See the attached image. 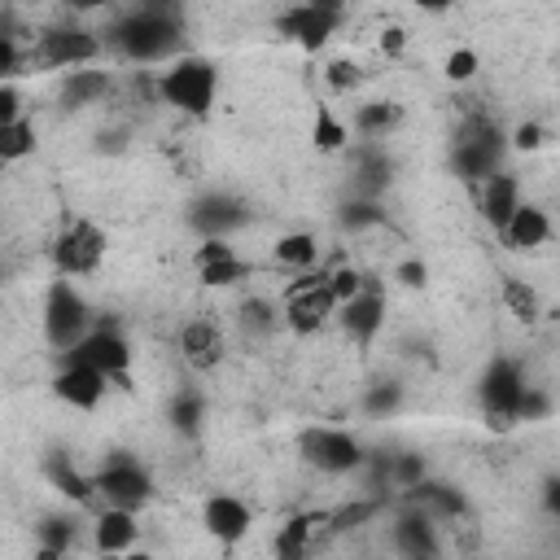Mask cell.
Instances as JSON below:
<instances>
[{"instance_id": "f546056e", "label": "cell", "mask_w": 560, "mask_h": 560, "mask_svg": "<svg viewBox=\"0 0 560 560\" xmlns=\"http://www.w3.org/2000/svg\"><path fill=\"white\" fill-rule=\"evenodd\" d=\"M166 420H171L175 433L197 438L201 424H206V394H201V389H179V394L171 398V407H166Z\"/></svg>"}, {"instance_id": "bcb514c9", "label": "cell", "mask_w": 560, "mask_h": 560, "mask_svg": "<svg viewBox=\"0 0 560 560\" xmlns=\"http://www.w3.org/2000/svg\"><path fill=\"white\" fill-rule=\"evenodd\" d=\"M394 280H398V284H407V289H424L429 267H424L420 258H407V262H398V267H394Z\"/></svg>"}, {"instance_id": "f907efd6", "label": "cell", "mask_w": 560, "mask_h": 560, "mask_svg": "<svg viewBox=\"0 0 560 560\" xmlns=\"http://www.w3.org/2000/svg\"><path fill=\"white\" fill-rule=\"evenodd\" d=\"M542 508H547V516H560V477L542 481Z\"/></svg>"}, {"instance_id": "7c38bea8", "label": "cell", "mask_w": 560, "mask_h": 560, "mask_svg": "<svg viewBox=\"0 0 560 560\" xmlns=\"http://www.w3.org/2000/svg\"><path fill=\"white\" fill-rule=\"evenodd\" d=\"M337 302L328 293V280L324 284H306V289H284V311H280V324L293 332V337H311L319 332L328 319H332Z\"/></svg>"}, {"instance_id": "4316f807", "label": "cell", "mask_w": 560, "mask_h": 560, "mask_svg": "<svg viewBox=\"0 0 560 560\" xmlns=\"http://www.w3.org/2000/svg\"><path fill=\"white\" fill-rule=\"evenodd\" d=\"M402 118H407V114H402L398 101H363L346 127H350V136H359V140H385V136H394V131L402 127Z\"/></svg>"}, {"instance_id": "d6a6232c", "label": "cell", "mask_w": 560, "mask_h": 560, "mask_svg": "<svg viewBox=\"0 0 560 560\" xmlns=\"http://www.w3.org/2000/svg\"><path fill=\"white\" fill-rule=\"evenodd\" d=\"M35 144H39L35 122H26V118L0 122V162H22V158L35 153Z\"/></svg>"}, {"instance_id": "7bdbcfd3", "label": "cell", "mask_w": 560, "mask_h": 560, "mask_svg": "<svg viewBox=\"0 0 560 560\" xmlns=\"http://www.w3.org/2000/svg\"><path fill=\"white\" fill-rule=\"evenodd\" d=\"M442 70H446V79H451V83H468V79L481 70V61H477V52H472V48H455V52L446 57V66H442Z\"/></svg>"}, {"instance_id": "603a6c76", "label": "cell", "mask_w": 560, "mask_h": 560, "mask_svg": "<svg viewBox=\"0 0 560 560\" xmlns=\"http://www.w3.org/2000/svg\"><path fill=\"white\" fill-rule=\"evenodd\" d=\"M385 512H389V499L385 494H354V499L328 508L319 529H324V538H341V534H354V529H363L368 521H376Z\"/></svg>"}, {"instance_id": "f6af8a7d", "label": "cell", "mask_w": 560, "mask_h": 560, "mask_svg": "<svg viewBox=\"0 0 560 560\" xmlns=\"http://www.w3.org/2000/svg\"><path fill=\"white\" fill-rule=\"evenodd\" d=\"M542 144H547V127L534 122V118L512 131V149H521V153H534V149H542Z\"/></svg>"}, {"instance_id": "cb8c5ba5", "label": "cell", "mask_w": 560, "mask_h": 560, "mask_svg": "<svg viewBox=\"0 0 560 560\" xmlns=\"http://www.w3.org/2000/svg\"><path fill=\"white\" fill-rule=\"evenodd\" d=\"M136 534H140V525H136V512H131V508L105 503V508L96 512V521H92V547L105 551V556L131 551V547H136Z\"/></svg>"}, {"instance_id": "b9f144b4", "label": "cell", "mask_w": 560, "mask_h": 560, "mask_svg": "<svg viewBox=\"0 0 560 560\" xmlns=\"http://www.w3.org/2000/svg\"><path fill=\"white\" fill-rule=\"evenodd\" d=\"M324 83L332 88V92H354L359 83H363V70L354 66V61H328V70H324Z\"/></svg>"}, {"instance_id": "6da1fadb", "label": "cell", "mask_w": 560, "mask_h": 560, "mask_svg": "<svg viewBox=\"0 0 560 560\" xmlns=\"http://www.w3.org/2000/svg\"><path fill=\"white\" fill-rule=\"evenodd\" d=\"M105 44L127 57V61H171L184 48V18H162V13H144V9H127L109 22Z\"/></svg>"}, {"instance_id": "e0dca14e", "label": "cell", "mask_w": 560, "mask_h": 560, "mask_svg": "<svg viewBox=\"0 0 560 560\" xmlns=\"http://www.w3.org/2000/svg\"><path fill=\"white\" fill-rule=\"evenodd\" d=\"M245 219H249V210H245V201L232 197V192H206V197H197V201L188 206V228H197L201 236H228V232H236Z\"/></svg>"}, {"instance_id": "52a82bcc", "label": "cell", "mask_w": 560, "mask_h": 560, "mask_svg": "<svg viewBox=\"0 0 560 560\" xmlns=\"http://www.w3.org/2000/svg\"><path fill=\"white\" fill-rule=\"evenodd\" d=\"M363 451L368 446L350 429H337V424H311L298 433V455L324 477H350L359 468Z\"/></svg>"}, {"instance_id": "d4e9b609", "label": "cell", "mask_w": 560, "mask_h": 560, "mask_svg": "<svg viewBox=\"0 0 560 560\" xmlns=\"http://www.w3.org/2000/svg\"><path fill=\"white\" fill-rule=\"evenodd\" d=\"M39 472H44V481H48L61 499H70V503H79V508H88V503L96 499L92 477H88V472H79V468H74V459H70L66 451H48V455H44V464H39Z\"/></svg>"}, {"instance_id": "3957f363", "label": "cell", "mask_w": 560, "mask_h": 560, "mask_svg": "<svg viewBox=\"0 0 560 560\" xmlns=\"http://www.w3.org/2000/svg\"><path fill=\"white\" fill-rule=\"evenodd\" d=\"M525 394V368L512 354H494L477 381V407L490 433H512L516 429V402Z\"/></svg>"}, {"instance_id": "ffe728a7", "label": "cell", "mask_w": 560, "mask_h": 560, "mask_svg": "<svg viewBox=\"0 0 560 560\" xmlns=\"http://www.w3.org/2000/svg\"><path fill=\"white\" fill-rule=\"evenodd\" d=\"M499 241H503L512 254H529V249L547 245V241H551V219H547V210L534 206V201H516V210H512L508 223L499 228Z\"/></svg>"}, {"instance_id": "f35d334b", "label": "cell", "mask_w": 560, "mask_h": 560, "mask_svg": "<svg viewBox=\"0 0 560 560\" xmlns=\"http://www.w3.org/2000/svg\"><path fill=\"white\" fill-rule=\"evenodd\" d=\"M551 411H556L551 394L525 381V394H521V402H516V424H529V420H547Z\"/></svg>"}, {"instance_id": "277c9868", "label": "cell", "mask_w": 560, "mask_h": 560, "mask_svg": "<svg viewBox=\"0 0 560 560\" xmlns=\"http://www.w3.org/2000/svg\"><path fill=\"white\" fill-rule=\"evenodd\" d=\"M503 149H508V136L494 118H468L451 144V171L464 179V184H481L490 171L503 166Z\"/></svg>"}, {"instance_id": "7a4b0ae2", "label": "cell", "mask_w": 560, "mask_h": 560, "mask_svg": "<svg viewBox=\"0 0 560 560\" xmlns=\"http://www.w3.org/2000/svg\"><path fill=\"white\" fill-rule=\"evenodd\" d=\"M153 92H158L162 105H171L188 118H210L214 96H219V66L197 57V52H179L153 79Z\"/></svg>"}, {"instance_id": "f1b7e54d", "label": "cell", "mask_w": 560, "mask_h": 560, "mask_svg": "<svg viewBox=\"0 0 560 560\" xmlns=\"http://www.w3.org/2000/svg\"><path fill=\"white\" fill-rule=\"evenodd\" d=\"M315 258H319V241L311 232H284L271 245V262L289 267V271H306V267H315Z\"/></svg>"}, {"instance_id": "83f0119b", "label": "cell", "mask_w": 560, "mask_h": 560, "mask_svg": "<svg viewBox=\"0 0 560 560\" xmlns=\"http://www.w3.org/2000/svg\"><path fill=\"white\" fill-rule=\"evenodd\" d=\"M35 538H39V556H66L79 542V516L74 512H52L35 525Z\"/></svg>"}, {"instance_id": "681fc988", "label": "cell", "mask_w": 560, "mask_h": 560, "mask_svg": "<svg viewBox=\"0 0 560 560\" xmlns=\"http://www.w3.org/2000/svg\"><path fill=\"white\" fill-rule=\"evenodd\" d=\"M136 9L162 13V18H184V0H136Z\"/></svg>"}, {"instance_id": "ba28073f", "label": "cell", "mask_w": 560, "mask_h": 560, "mask_svg": "<svg viewBox=\"0 0 560 560\" xmlns=\"http://www.w3.org/2000/svg\"><path fill=\"white\" fill-rule=\"evenodd\" d=\"M92 486H96V499H105L114 508H131V512H140L153 499V472L140 459H131L127 451L105 455L101 468L92 472Z\"/></svg>"}, {"instance_id": "60d3db41", "label": "cell", "mask_w": 560, "mask_h": 560, "mask_svg": "<svg viewBox=\"0 0 560 560\" xmlns=\"http://www.w3.org/2000/svg\"><path fill=\"white\" fill-rule=\"evenodd\" d=\"M31 61H26V48H22V39L18 35H9V31H0V83H9L13 74H22Z\"/></svg>"}, {"instance_id": "836d02e7", "label": "cell", "mask_w": 560, "mask_h": 560, "mask_svg": "<svg viewBox=\"0 0 560 560\" xmlns=\"http://www.w3.org/2000/svg\"><path fill=\"white\" fill-rule=\"evenodd\" d=\"M337 223H341L346 232H368V228H381V223H385V210H381L376 197H359V192H354L350 201H341Z\"/></svg>"}, {"instance_id": "1f68e13d", "label": "cell", "mask_w": 560, "mask_h": 560, "mask_svg": "<svg viewBox=\"0 0 560 560\" xmlns=\"http://www.w3.org/2000/svg\"><path fill=\"white\" fill-rule=\"evenodd\" d=\"M249 276H254V262L241 258V254H228V258H219V262L197 267V280H201L206 289H232V284H241V280H249Z\"/></svg>"}, {"instance_id": "5bb4252c", "label": "cell", "mask_w": 560, "mask_h": 560, "mask_svg": "<svg viewBox=\"0 0 560 560\" xmlns=\"http://www.w3.org/2000/svg\"><path fill=\"white\" fill-rule=\"evenodd\" d=\"M109 389V376L96 372L92 363H74V359H57V372H52V394L74 407V411H96L101 398Z\"/></svg>"}, {"instance_id": "c3c4849f", "label": "cell", "mask_w": 560, "mask_h": 560, "mask_svg": "<svg viewBox=\"0 0 560 560\" xmlns=\"http://www.w3.org/2000/svg\"><path fill=\"white\" fill-rule=\"evenodd\" d=\"M402 48H407V31L402 26H385L381 31V52L385 57H402Z\"/></svg>"}, {"instance_id": "30bf717a", "label": "cell", "mask_w": 560, "mask_h": 560, "mask_svg": "<svg viewBox=\"0 0 560 560\" xmlns=\"http://www.w3.org/2000/svg\"><path fill=\"white\" fill-rule=\"evenodd\" d=\"M105 245H109L105 228H96L92 219H70L52 241L57 276H92L101 267V258H105Z\"/></svg>"}, {"instance_id": "f5cc1de1", "label": "cell", "mask_w": 560, "mask_h": 560, "mask_svg": "<svg viewBox=\"0 0 560 560\" xmlns=\"http://www.w3.org/2000/svg\"><path fill=\"white\" fill-rule=\"evenodd\" d=\"M306 4H315V9H324V13H337V18H346V0H306Z\"/></svg>"}, {"instance_id": "9a60e30c", "label": "cell", "mask_w": 560, "mask_h": 560, "mask_svg": "<svg viewBox=\"0 0 560 560\" xmlns=\"http://www.w3.org/2000/svg\"><path fill=\"white\" fill-rule=\"evenodd\" d=\"M394 512V529H389V547L402 551V556H438L442 551V538H438V521L411 503H389Z\"/></svg>"}, {"instance_id": "816d5d0a", "label": "cell", "mask_w": 560, "mask_h": 560, "mask_svg": "<svg viewBox=\"0 0 560 560\" xmlns=\"http://www.w3.org/2000/svg\"><path fill=\"white\" fill-rule=\"evenodd\" d=\"M57 4H66L70 13H92V9H105L109 0H57Z\"/></svg>"}, {"instance_id": "44dd1931", "label": "cell", "mask_w": 560, "mask_h": 560, "mask_svg": "<svg viewBox=\"0 0 560 560\" xmlns=\"http://www.w3.org/2000/svg\"><path fill=\"white\" fill-rule=\"evenodd\" d=\"M109 92H114V74H109V70H96V66H74V70H66L61 83H57V101H61V109H88V105H101Z\"/></svg>"}, {"instance_id": "ee69618b", "label": "cell", "mask_w": 560, "mask_h": 560, "mask_svg": "<svg viewBox=\"0 0 560 560\" xmlns=\"http://www.w3.org/2000/svg\"><path fill=\"white\" fill-rule=\"evenodd\" d=\"M228 254H236L228 236H201V245L192 249V267H206V262H219V258H228Z\"/></svg>"}, {"instance_id": "8992f818", "label": "cell", "mask_w": 560, "mask_h": 560, "mask_svg": "<svg viewBox=\"0 0 560 560\" xmlns=\"http://www.w3.org/2000/svg\"><path fill=\"white\" fill-rule=\"evenodd\" d=\"M92 328V306L88 298L70 284V276H57L48 284V298H44V341L52 346V354L70 350L83 332Z\"/></svg>"}, {"instance_id": "db71d44e", "label": "cell", "mask_w": 560, "mask_h": 560, "mask_svg": "<svg viewBox=\"0 0 560 560\" xmlns=\"http://www.w3.org/2000/svg\"><path fill=\"white\" fill-rule=\"evenodd\" d=\"M411 4H416V9H424V13H446L455 0H411Z\"/></svg>"}, {"instance_id": "8fae6325", "label": "cell", "mask_w": 560, "mask_h": 560, "mask_svg": "<svg viewBox=\"0 0 560 560\" xmlns=\"http://www.w3.org/2000/svg\"><path fill=\"white\" fill-rule=\"evenodd\" d=\"M337 26H341V18L337 13H324V9H315V4H289L280 18H276V31H280V39H289V44H298L302 52H319L332 35H337Z\"/></svg>"}, {"instance_id": "7dc6e473", "label": "cell", "mask_w": 560, "mask_h": 560, "mask_svg": "<svg viewBox=\"0 0 560 560\" xmlns=\"http://www.w3.org/2000/svg\"><path fill=\"white\" fill-rule=\"evenodd\" d=\"M22 118V92L13 83H0V122Z\"/></svg>"}, {"instance_id": "484cf974", "label": "cell", "mask_w": 560, "mask_h": 560, "mask_svg": "<svg viewBox=\"0 0 560 560\" xmlns=\"http://www.w3.org/2000/svg\"><path fill=\"white\" fill-rule=\"evenodd\" d=\"M324 512L328 508H315V512H293L280 529H276V542H271V551L280 556V560H302V556H311V542H315V534H319V525H324Z\"/></svg>"}, {"instance_id": "4fadbf2b", "label": "cell", "mask_w": 560, "mask_h": 560, "mask_svg": "<svg viewBox=\"0 0 560 560\" xmlns=\"http://www.w3.org/2000/svg\"><path fill=\"white\" fill-rule=\"evenodd\" d=\"M332 319H337V328L346 332V341H354L359 350H368V346L376 341L381 324H385V298H381V289H376V284L359 289L354 298H346V302L332 311Z\"/></svg>"}, {"instance_id": "2e32d148", "label": "cell", "mask_w": 560, "mask_h": 560, "mask_svg": "<svg viewBox=\"0 0 560 560\" xmlns=\"http://www.w3.org/2000/svg\"><path fill=\"white\" fill-rule=\"evenodd\" d=\"M179 359L192 372H214L228 359V337L214 319H188L179 328Z\"/></svg>"}, {"instance_id": "74e56055", "label": "cell", "mask_w": 560, "mask_h": 560, "mask_svg": "<svg viewBox=\"0 0 560 560\" xmlns=\"http://www.w3.org/2000/svg\"><path fill=\"white\" fill-rule=\"evenodd\" d=\"M372 280L359 271V267H328V293H332V302L341 306L346 298H354L359 289H368Z\"/></svg>"}, {"instance_id": "5b68a950", "label": "cell", "mask_w": 560, "mask_h": 560, "mask_svg": "<svg viewBox=\"0 0 560 560\" xmlns=\"http://www.w3.org/2000/svg\"><path fill=\"white\" fill-rule=\"evenodd\" d=\"M101 48H105V39L96 31L61 22V26H48L35 35V44L26 48V61L39 70H74V66H96Z\"/></svg>"}, {"instance_id": "7402d4cb", "label": "cell", "mask_w": 560, "mask_h": 560, "mask_svg": "<svg viewBox=\"0 0 560 560\" xmlns=\"http://www.w3.org/2000/svg\"><path fill=\"white\" fill-rule=\"evenodd\" d=\"M516 201H521V179L512 175V171H490L481 184H477V210H481V219L499 232L503 223H508V214L516 210Z\"/></svg>"}, {"instance_id": "9c48e42d", "label": "cell", "mask_w": 560, "mask_h": 560, "mask_svg": "<svg viewBox=\"0 0 560 560\" xmlns=\"http://www.w3.org/2000/svg\"><path fill=\"white\" fill-rule=\"evenodd\" d=\"M57 359H74V363H92L96 372L109 376V385H127V368H131V341L114 328V324H92L70 350H61Z\"/></svg>"}, {"instance_id": "8d00e7d4", "label": "cell", "mask_w": 560, "mask_h": 560, "mask_svg": "<svg viewBox=\"0 0 560 560\" xmlns=\"http://www.w3.org/2000/svg\"><path fill=\"white\" fill-rule=\"evenodd\" d=\"M503 302H508V311H512L516 319H525V324L538 319V293H534L521 276H503Z\"/></svg>"}, {"instance_id": "ac0fdd59", "label": "cell", "mask_w": 560, "mask_h": 560, "mask_svg": "<svg viewBox=\"0 0 560 560\" xmlns=\"http://www.w3.org/2000/svg\"><path fill=\"white\" fill-rule=\"evenodd\" d=\"M350 153V175H354V192L359 197H381L394 179V162L385 153L381 140H359V144H346Z\"/></svg>"}, {"instance_id": "d590c367", "label": "cell", "mask_w": 560, "mask_h": 560, "mask_svg": "<svg viewBox=\"0 0 560 560\" xmlns=\"http://www.w3.org/2000/svg\"><path fill=\"white\" fill-rule=\"evenodd\" d=\"M398 407H402V385H398V381H372V385L363 389V411H368L372 420L394 416Z\"/></svg>"}, {"instance_id": "e575fe53", "label": "cell", "mask_w": 560, "mask_h": 560, "mask_svg": "<svg viewBox=\"0 0 560 560\" xmlns=\"http://www.w3.org/2000/svg\"><path fill=\"white\" fill-rule=\"evenodd\" d=\"M236 315H241V328L249 337H271L280 328V306L271 298H245Z\"/></svg>"}, {"instance_id": "d6986e66", "label": "cell", "mask_w": 560, "mask_h": 560, "mask_svg": "<svg viewBox=\"0 0 560 560\" xmlns=\"http://www.w3.org/2000/svg\"><path fill=\"white\" fill-rule=\"evenodd\" d=\"M201 525H206L210 538H219L223 547H236V542L249 534L254 512H249V503L236 499V494H210V499L201 503Z\"/></svg>"}, {"instance_id": "4dcf8cb0", "label": "cell", "mask_w": 560, "mask_h": 560, "mask_svg": "<svg viewBox=\"0 0 560 560\" xmlns=\"http://www.w3.org/2000/svg\"><path fill=\"white\" fill-rule=\"evenodd\" d=\"M311 140L319 153H341L350 144V127L332 114V105H315V122H311Z\"/></svg>"}, {"instance_id": "ab89813d", "label": "cell", "mask_w": 560, "mask_h": 560, "mask_svg": "<svg viewBox=\"0 0 560 560\" xmlns=\"http://www.w3.org/2000/svg\"><path fill=\"white\" fill-rule=\"evenodd\" d=\"M420 477H429V464L420 451H394V490L416 486Z\"/></svg>"}]
</instances>
